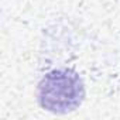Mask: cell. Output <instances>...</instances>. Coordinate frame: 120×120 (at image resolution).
Here are the masks:
<instances>
[{
  "instance_id": "obj_1",
  "label": "cell",
  "mask_w": 120,
  "mask_h": 120,
  "mask_svg": "<svg viewBox=\"0 0 120 120\" xmlns=\"http://www.w3.org/2000/svg\"><path fill=\"white\" fill-rule=\"evenodd\" d=\"M37 96L44 110L65 114L81 106L85 98V88L75 71L54 69L41 79Z\"/></svg>"
}]
</instances>
